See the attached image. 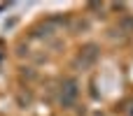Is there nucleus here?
<instances>
[{"mask_svg":"<svg viewBox=\"0 0 133 116\" xmlns=\"http://www.w3.org/2000/svg\"><path fill=\"white\" fill-rule=\"evenodd\" d=\"M77 95H79V84L75 81V79H65L63 84H61V107H65V109H70L75 102H77Z\"/></svg>","mask_w":133,"mask_h":116,"instance_id":"nucleus-1","label":"nucleus"},{"mask_svg":"<svg viewBox=\"0 0 133 116\" xmlns=\"http://www.w3.org/2000/svg\"><path fill=\"white\" fill-rule=\"evenodd\" d=\"M96 58H98V47H94V44H89L82 53H79V58H77V63L82 65V67H89V65H94L96 63Z\"/></svg>","mask_w":133,"mask_h":116,"instance_id":"nucleus-2","label":"nucleus"}]
</instances>
